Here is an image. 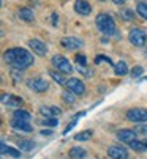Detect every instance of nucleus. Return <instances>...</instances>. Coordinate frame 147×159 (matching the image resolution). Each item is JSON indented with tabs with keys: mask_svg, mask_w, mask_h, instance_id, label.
I'll return each instance as SVG.
<instances>
[{
	"mask_svg": "<svg viewBox=\"0 0 147 159\" xmlns=\"http://www.w3.org/2000/svg\"><path fill=\"white\" fill-rule=\"evenodd\" d=\"M5 61L13 66V70H26L30 65H33V55L22 48H13L5 51Z\"/></svg>",
	"mask_w": 147,
	"mask_h": 159,
	"instance_id": "nucleus-1",
	"label": "nucleus"
},
{
	"mask_svg": "<svg viewBox=\"0 0 147 159\" xmlns=\"http://www.w3.org/2000/svg\"><path fill=\"white\" fill-rule=\"evenodd\" d=\"M95 24H96L98 30H100L103 35H114L115 33V22L106 13H100V14H98L96 19H95Z\"/></svg>",
	"mask_w": 147,
	"mask_h": 159,
	"instance_id": "nucleus-2",
	"label": "nucleus"
},
{
	"mask_svg": "<svg viewBox=\"0 0 147 159\" xmlns=\"http://www.w3.org/2000/svg\"><path fill=\"white\" fill-rule=\"evenodd\" d=\"M128 39H130V43L133 44V46L141 48V46H144L145 41H147V33L142 29H133L130 32V35H128Z\"/></svg>",
	"mask_w": 147,
	"mask_h": 159,
	"instance_id": "nucleus-3",
	"label": "nucleus"
},
{
	"mask_svg": "<svg viewBox=\"0 0 147 159\" xmlns=\"http://www.w3.org/2000/svg\"><path fill=\"white\" fill-rule=\"evenodd\" d=\"M52 65L57 68L60 73H63V74H71V73H73L71 63H70L63 55H54V57H52Z\"/></svg>",
	"mask_w": 147,
	"mask_h": 159,
	"instance_id": "nucleus-4",
	"label": "nucleus"
},
{
	"mask_svg": "<svg viewBox=\"0 0 147 159\" xmlns=\"http://www.w3.org/2000/svg\"><path fill=\"white\" fill-rule=\"evenodd\" d=\"M127 118L130 121H133V123H144V121H147V110L145 109H139V107L130 109L127 112Z\"/></svg>",
	"mask_w": 147,
	"mask_h": 159,
	"instance_id": "nucleus-5",
	"label": "nucleus"
},
{
	"mask_svg": "<svg viewBox=\"0 0 147 159\" xmlns=\"http://www.w3.org/2000/svg\"><path fill=\"white\" fill-rule=\"evenodd\" d=\"M65 87L68 88V92L75 93V95H78V96H81V95L86 93V87H84L82 80H79V79H76V77H70Z\"/></svg>",
	"mask_w": 147,
	"mask_h": 159,
	"instance_id": "nucleus-6",
	"label": "nucleus"
},
{
	"mask_svg": "<svg viewBox=\"0 0 147 159\" xmlns=\"http://www.w3.org/2000/svg\"><path fill=\"white\" fill-rule=\"evenodd\" d=\"M60 44L68 51H76V49H81L84 46V41L81 38H76V36H66V38H62Z\"/></svg>",
	"mask_w": 147,
	"mask_h": 159,
	"instance_id": "nucleus-7",
	"label": "nucleus"
},
{
	"mask_svg": "<svg viewBox=\"0 0 147 159\" xmlns=\"http://www.w3.org/2000/svg\"><path fill=\"white\" fill-rule=\"evenodd\" d=\"M108 156L111 159H128V151L120 145H114V147H109Z\"/></svg>",
	"mask_w": 147,
	"mask_h": 159,
	"instance_id": "nucleus-8",
	"label": "nucleus"
},
{
	"mask_svg": "<svg viewBox=\"0 0 147 159\" xmlns=\"http://www.w3.org/2000/svg\"><path fill=\"white\" fill-rule=\"evenodd\" d=\"M29 48L37 54V55H46V52H47V48H46V43H43L41 39H37V38H33V39H30L29 41Z\"/></svg>",
	"mask_w": 147,
	"mask_h": 159,
	"instance_id": "nucleus-9",
	"label": "nucleus"
},
{
	"mask_svg": "<svg viewBox=\"0 0 147 159\" xmlns=\"http://www.w3.org/2000/svg\"><path fill=\"white\" fill-rule=\"evenodd\" d=\"M27 84H29V87L33 90V92H37V93H43V92H46V90H47V82L44 79H41V77H33Z\"/></svg>",
	"mask_w": 147,
	"mask_h": 159,
	"instance_id": "nucleus-10",
	"label": "nucleus"
},
{
	"mask_svg": "<svg viewBox=\"0 0 147 159\" xmlns=\"http://www.w3.org/2000/svg\"><path fill=\"white\" fill-rule=\"evenodd\" d=\"M75 11L81 16H89L92 13V7L87 0H76L75 2Z\"/></svg>",
	"mask_w": 147,
	"mask_h": 159,
	"instance_id": "nucleus-11",
	"label": "nucleus"
},
{
	"mask_svg": "<svg viewBox=\"0 0 147 159\" xmlns=\"http://www.w3.org/2000/svg\"><path fill=\"white\" fill-rule=\"evenodd\" d=\"M2 102H3V106H8V107H21L22 106L21 98H17L14 95H8V93L2 95Z\"/></svg>",
	"mask_w": 147,
	"mask_h": 159,
	"instance_id": "nucleus-12",
	"label": "nucleus"
},
{
	"mask_svg": "<svg viewBox=\"0 0 147 159\" xmlns=\"http://www.w3.org/2000/svg\"><path fill=\"white\" fill-rule=\"evenodd\" d=\"M11 128L16 131H21V132H32V126L26 120H17V118L11 120Z\"/></svg>",
	"mask_w": 147,
	"mask_h": 159,
	"instance_id": "nucleus-13",
	"label": "nucleus"
},
{
	"mask_svg": "<svg viewBox=\"0 0 147 159\" xmlns=\"http://www.w3.org/2000/svg\"><path fill=\"white\" fill-rule=\"evenodd\" d=\"M40 113L44 117H59V115H62V110L56 106H41Z\"/></svg>",
	"mask_w": 147,
	"mask_h": 159,
	"instance_id": "nucleus-14",
	"label": "nucleus"
},
{
	"mask_svg": "<svg viewBox=\"0 0 147 159\" xmlns=\"http://www.w3.org/2000/svg\"><path fill=\"white\" fill-rule=\"evenodd\" d=\"M117 137H119V140H122V142L130 143V142L136 140V131H131V129H122V131H119Z\"/></svg>",
	"mask_w": 147,
	"mask_h": 159,
	"instance_id": "nucleus-15",
	"label": "nucleus"
},
{
	"mask_svg": "<svg viewBox=\"0 0 147 159\" xmlns=\"http://www.w3.org/2000/svg\"><path fill=\"white\" fill-rule=\"evenodd\" d=\"M17 14H19V19L24 20V22H32V20L35 19L33 11H32L30 8H21V10L17 11Z\"/></svg>",
	"mask_w": 147,
	"mask_h": 159,
	"instance_id": "nucleus-16",
	"label": "nucleus"
},
{
	"mask_svg": "<svg viewBox=\"0 0 147 159\" xmlns=\"http://www.w3.org/2000/svg\"><path fill=\"white\" fill-rule=\"evenodd\" d=\"M2 154H10L13 157H21V151L13 148V147H7L5 142H2Z\"/></svg>",
	"mask_w": 147,
	"mask_h": 159,
	"instance_id": "nucleus-17",
	"label": "nucleus"
},
{
	"mask_svg": "<svg viewBox=\"0 0 147 159\" xmlns=\"http://www.w3.org/2000/svg\"><path fill=\"white\" fill-rule=\"evenodd\" d=\"M13 117H14V118H17V120H26V121H30V118H32L30 112H27V110H22V109L14 110Z\"/></svg>",
	"mask_w": 147,
	"mask_h": 159,
	"instance_id": "nucleus-18",
	"label": "nucleus"
},
{
	"mask_svg": "<svg viewBox=\"0 0 147 159\" xmlns=\"http://www.w3.org/2000/svg\"><path fill=\"white\" fill-rule=\"evenodd\" d=\"M114 73H115L117 76H125V74L128 73V66H127V63H125V61H119V63L114 66Z\"/></svg>",
	"mask_w": 147,
	"mask_h": 159,
	"instance_id": "nucleus-19",
	"label": "nucleus"
},
{
	"mask_svg": "<svg viewBox=\"0 0 147 159\" xmlns=\"http://www.w3.org/2000/svg\"><path fill=\"white\" fill-rule=\"evenodd\" d=\"M49 76H51L54 80H56V84H59V85H66V82H68V79H65L63 77V73H57V71H51L49 73Z\"/></svg>",
	"mask_w": 147,
	"mask_h": 159,
	"instance_id": "nucleus-20",
	"label": "nucleus"
},
{
	"mask_svg": "<svg viewBox=\"0 0 147 159\" xmlns=\"http://www.w3.org/2000/svg\"><path fill=\"white\" fill-rule=\"evenodd\" d=\"M70 156H71L73 159H82V157L86 156V150H84V148H79V147H73V148L70 150Z\"/></svg>",
	"mask_w": 147,
	"mask_h": 159,
	"instance_id": "nucleus-21",
	"label": "nucleus"
},
{
	"mask_svg": "<svg viewBox=\"0 0 147 159\" xmlns=\"http://www.w3.org/2000/svg\"><path fill=\"white\" fill-rule=\"evenodd\" d=\"M17 147H19L21 151H32L33 147H35V143H33L32 140H19Z\"/></svg>",
	"mask_w": 147,
	"mask_h": 159,
	"instance_id": "nucleus-22",
	"label": "nucleus"
},
{
	"mask_svg": "<svg viewBox=\"0 0 147 159\" xmlns=\"http://www.w3.org/2000/svg\"><path fill=\"white\" fill-rule=\"evenodd\" d=\"M57 123H59V120L57 118H54V117H44V118H41L40 120V125H43V126H57Z\"/></svg>",
	"mask_w": 147,
	"mask_h": 159,
	"instance_id": "nucleus-23",
	"label": "nucleus"
},
{
	"mask_svg": "<svg viewBox=\"0 0 147 159\" xmlns=\"http://www.w3.org/2000/svg\"><path fill=\"white\" fill-rule=\"evenodd\" d=\"M136 11H138V14H139L142 19H145V20H147V3H144V2L138 3Z\"/></svg>",
	"mask_w": 147,
	"mask_h": 159,
	"instance_id": "nucleus-24",
	"label": "nucleus"
},
{
	"mask_svg": "<svg viewBox=\"0 0 147 159\" xmlns=\"http://www.w3.org/2000/svg\"><path fill=\"white\" fill-rule=\"evenodd\" d=\"M92 137V131H84V132H79L75 135V140L81 142V140H89Z\"/></svg>",
	"mask_w": 147,
	"mask_h": 159,
	"instance_id": "nucleus-25",
	"label": "nucleus"
},
{
	"mask_svg": "<svg viewBox=\"0 0 147 159\" xmlns=\"http://www.w3.org/2000/svg\"><path fill=\"white\" fill-rule=\"evenodd\" d=\"M128 145H130V148H133L135 151H142V150L145 148L144 142H138V140H133V142H130Z\"/></svg>",
	"mask_w": 147,
	"mask_h": 159,
	"instance_id": "nucleus-26",
	"label": "nucleus"
},
{
	"mask_svg": "<svg viewBox=\"0 0 147 159\" xmlns=\"http://www.w3.org/2000/svg\"><path fill=\"white\" fill-rule=\"evenodd\" d=\"M63 101H65V102H68V104H73V102L76 101L75 93H71V92H65V93H63Z\"/></svg>",
	"mask_w": 147,
	"mask_h": 159,
	"instance_id": "nucleus-27",
	"label": "nucleus"
},
{
	"mask_svg": "<svg viewBox=\"0 0 147 159\" xmlns=\"http://www.w3.org/2000/svg\"><path fill=\"white\" fill-rule=\"evenodd\" d=\"M101 61H106L108 65L112 66V60H111L109 57H106V55H96V57H95V63H96V65H100Z\"/></svg>",
	"mask_w": 147,
	"mask_h": 159,
	"instance_id": "nucleus-28",
	"label": "nucleus"
},
{
	"mask_svg": "<svg viewBox=\"0 0 147 159\" xmlns=\"http://www.w3.org/2000/svg\"><path fill=\"white\" fill-rule=\"evenodd\" d=\"M76 63H78L79 66H86V65H87V58H86V55L78 54V55H76Z\"/></svg>",
	"mask_w": 147,
	"mask_h": 159,
	"instance_id": "nucleus-29",
	"label": "nucleus"
},
{
	"mask_svg": "<svg viewBox=\"0 0 147 159\" xmlns=\"http://www.w3.org/2000/svg\"><path fill=\"white\" fill-rule=\"evenodd\" d=\"M122 14V17H124L125 20H131L133 17H135V14H133V11H130V10H124L120 13Z\"/></svg>",
	"mask_w": 147,
	"mask_h": 159,
	"instance_id": "nucleus-30",
	"label": "nucleus"
},
{
	"mask_svg": "<svg viewBox=\"0 0 147 159\" xmlns=\"http://www.w3.org/2000/svg\"><path fill=\"white\" fill-rule=\"evenodd\" d=\"M141 74H142V66H135L133 70H131V76L133 77H138Z\"/></svg>",
	"mask_w": 147,
	"mask_h": 159,
	"instance_id": "nucleus-31",
	"label": "nucleus"
},
{
	"mask_svg": "<svg viewBox=\"0 0 147 159\" xmlns=\"http://www.w3.org/2000/svg\"><path fill=\"white\" fill-rule=\"evenodd\" d=\"M136 132H139V134H144V135H147V126H145V125H139V126L136 128Z\"/></svg>",
	"mask_w": 147,
	"mask_h": 159,
	"instance_id": "nucleus-32",
	"label": "nucleus"
},
{
	"mask_svg": "<svg viewBox=\"0 0 147 159\" xmlns=\"http://www.w3.org/2000/svg\"><path fill=\"white\" fill-rule=\"evenodd\" d=\"M78 70H79V73H81V74H86V76H92V71H89V70H87V66H79Z\"/></svg>",
	"mask_w": 147,
	"mask_h": 159,
	"instance_id": "nucleus-33",
	"label": "nucleus"
},
{
	"mask_svg": "<svg viewBox=\"0 0 147 159\" xmlns=\"http://www.w3.org/2000/svg\"><path fill=\"white\" fill-rule=\"evenodd\" d=\"M112 2H114L115 5H124V3L127 2V0H112Z\"/></svg>",
	"mask_w": 147,
	"mask_h": 159,
	"instance_id": "nucleus-34",
	"label": "nucleus"
},
{
	"mask_svg": "<svg viewBox=\"0 0 147 159\" xmlns=\"http://www.w3.org/2000/svg\"><path fill=\"white\" fill-rule=\"evenodd\" d=\"M52 25H57V14H52Z\"/></svg>",
	"mask_w": 147,
	"mask_h": 159,
	"instance_id": "nucleus-35",
	"label": "nucleus"
},
{
	"mask_svg": "<svg viewBox=\"0 0 147 159\" xmlns=\"http://www.w3.org/2000/svg\"><path fill=\"white\" fill-rule=\"evenodd\" d=\"M43 135H51V131H41Z\"/></svg>",
	"mask_w": 147,
	"mask_h": 159,
	"instance_id": "nucleus-36",
	"label": "nucleus"
},
{
	"mask_svg": "<svg viewBox=\"0 0 147 159\" xmlns=\"http://www.w3.org/2000/svg\"><path fill=\"white\" fill-rule=\"evenodd\" d=\"M144 145H145V148H147V139H145V140H144Z\"/></svg>",
	"mask_w": 147,
	"mask_h": 159,
	"instance_id": "nucleus-37",
	"label": "nucleus"
},
{
	"mask_svg": "<svg viewBox=\"0 0 147 159\" xmlns=\"http://www.w3.org/2000/svg\"><path fill=\"white\" fill-rule=\"evenodd\" d=\"M100 2H103V0H100Z\"/></svg>",
	"mask_w": 147,
	"mask_h": 159,
	"instance_id": "nucleus-38",
	"label": "nucleus"
},
{
	"mask_svg": "<svg viewBox=\"0 0 147 159\" xmlns=\"http://www.w3.org/2000/svg\"><path fill=\"white\" fill-rule=\"evenodd\" d=\"M109 159H111V157H109Z\"/></svg>",
	"mask_w": 147,
	"mask_h": 159,
	"instance_id": "nucleus-39",
	"label": "nucleus"
}]
</instances>
